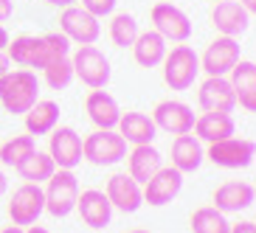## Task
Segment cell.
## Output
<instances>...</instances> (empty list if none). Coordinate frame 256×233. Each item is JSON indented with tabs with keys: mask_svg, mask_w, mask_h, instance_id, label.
I'll return each instance as SVG.
<instances>
[{
	"mask_svg": "<svg viewBox=\"0 0 256 233\" xmlns=\"http://www.w3.org/2000/svg\"><path fill=\"white\" fill-rule=\"evenodd\" d=\"M12 70V59L6 56V51H0V76H6Z\"/></svg>",
	"mask_w": 256,
	"mask_h": 233,
	"instance_id": "cell-36",
	"label": "cell"
},
{
	"mask_svg": "<svg viewBox=\"0 0 256 233\" xmlns=\"http://www.w3.org/2000/svg\"><path fill=\"white\" fill-rule=\"evenodd\" d=\"M214 3H220V0H214Z\"/></svg>",
	"mask_w": 256,
	"mask_h": 233,
	"instance_id": "cell-44",
	"label": "cell"
},
{
	"mask_svg": "<svg viewBox=\"0 0 256 233\" xmlns=\"http://www.w3.org/2000/svg\"><path fill=\"white\" fill-rule=\"evenodd\" d=\"M46 211V191L40 188V183H23L14 188V194L8 200V219L17 228L37 225V219Z\"/></svg>",
	"mask_w": 256,
	"mask_h": 233,
	"instance_id": "cell-6",
	"label": "cell"
},
{
	"mask_svg": "<svg viewBox=\"0 0 256 233\" xmlns=\"http://www.w3.org/2000/svg\"><path fill=\"white\" fill-rule=\"evenodd\" d=\"M110 39H113L116 48H132V42H136V37L141 34L138 31V20L130 11H118V14H113V20H110Z\"/></svg>",
	"mask_w": 256,
	"mask_h": 233,
	"instance_id": "cell-31",
	"label": "cell"
},
{
	"mask_svg": "<svg viewBox=\"0 0 256 233\" xmlns=\"http://www.w3.org/2000/svg\"><path fill=\"white\" fill-rule=\"evenodd\" d=\"M6 188H8V180H6V174H3V169H0V197L6 194Z\"/></svg>",
	"mask_w": 256,
	"mask_h": 233,
	"instance_id": "cell-41",
	"label": "cell"
},
{
	"mask_svg": "<svg viewBox=\"0 0 256 233\" xmlns=\"http://www.w3.org/2000/svg\"><path fill=\"white\" fill-rule=\"evenodd\" d=\"M164 82L169 90H188L200 73V56L192 45H174L164 56Z\"/></svg>",
	"mask_w": 256,
	"mask_h": 233,
	"instance_id": "cell-2",
	"label": "cell"
},
{
	"mask_svg": "<svg viewBox=\"0 0 256 233\" xmlns=\"http://www.w3.org/2000/svg\"><path fill=\"white\" fill-rule=\"evenodd\" d=\"M46 3H51V6H60V8H65V6H74L76 0H46Z\"/></svg>",
	"mask_w": 256,
	"mask_h": 233,
	"instance_id": "cell-40",
	"label": "cell"
},
{
	"mask_svg": "<svg viewBox=\"0 0 256 233\" xmlns=\"http://www.w3.org/2000/svg\"><path fill=\"white\" fill-rule=\"evenodd\" d=\"M23 121H26V132L28 135H37V138L48 135L60 124V104L51 101V98H37V104L23 115Z\"/></svg>",
	"mask_w": 256,
	"mask_h": 233,
	"instance_id": "cell-27",
	"label": "cell"
},
{
	"mask_svg": "<svg viewBox=\"0 0 256 233\" xmlns=\"http://www.w3.org/2000/svg\"><path fill=\"white\" fill-rule=\"evenodd\" d=\"M206 160V149H203V141H197L192 132L188 135H174L172 141V166L178 169L180 174H192L197 172Z\"/></svg>",
	"mask_w": 256,
	"mask_h": 233,
	"instance_id": "cell-24",
	"label": "cell"
},
{
	"mask_svg": "<svg viewBox=\"0 0 256 233\" xmlns=\"http://www.w3.org/2000/svg\"><path fill=\"white\" fill-rule=\"evenodd\" d=\"M40 98V82L34 70L17 68L0 76V104L12 115H26Z\"/></svg>",
	"mask_w": 256,
	"mask_h": 233,
	"instance_id": "cell-1",
	"label": "cell"
},
{
	"mask_svg": "<svg viewBox=\"0 0 256 233\" xmlns=\"http://www.w3.org/2000/svg\"><path fill=\"white\" fill-rule=\"evenodd\" d=\"M166 39L160 37L158 31H141L136 37V42H132V59H136L138 68H158L160 62H164L166 56Z\"/></svg>",
	"mask_w": 256,
	"mask_h": 233,
	"instance_id": "cell-25",
	"label": "cell"
},
{
	"mask_svg": "<svg viewBox=\"0 0 256 233\" xmlns=\"http://www.w3.org/2000/svg\"><path fill=\"white\" fill-rule=\"evenodd\" d=\"M197 104L203 113H234L236 96H234L231 79L228 76H208L197 90Z\"/></svg>",
	"mask_w": 256,
	"mask_h": 233,
	"instance_id": "cell-14",
	"label": "cell"
},
{
	"mask_svg": "<svg viewBox=\"0 0 256 233\" xmlns=\"http://www.w3.org/2000/svg\"><path fill=\"white\" fill-rule=\"evenodd\" d=\"M206 158L220 169H248L256 158V143L250 138H226V141L208 143Z\"/></svg>",
	"mask_w": 256,
	"mask_h": 233,
	"instance_id": "cell-7",
	"label": "cell"
},
{
	"mask_svg": "<svg viewBox=\"0 0 256 233\" xmlns=\"http://www.w3.org/2000/svg\"><path fill=\"white\" fill-rule=\"evenodd\" d=\"M14 172L20 174L26 183H46L48 177L56 172V163L51 160V155H48V152H40L37 149L34 155H28L23 163L17 166Z\"/></svg>",
	"mask_w": 256,
	"mask_h": 233,
	"instance_id": "cell-29",
	"label": "cell"
},
{
	"mask_svg": "<svg viewBox=\"0 0 256 233\" xmlns=\"http://www.w3.org/2000/svg\"><path fill=\"white\" fill-rule=\"evenodd\" d=\"M84 113L90 118V124L96 129H116L121 118V107L110 93L102 87V90H90L84 98Z\"/></svg>",
	"mask_w": 256,
	"mask_h": 233,
	"instance_id": "cell-19",
	"label": "cell"
},
{
	"mask_svg": "<svg viewBox=\"0 0 256 233\" xmlns=\"http://www.w3.org/2000/svg\"><path fill=\"white\" fill-rule=\"evenodd\" d=\"M48 155L56 169H70L82 163V135L74 127H54L48 132Z\"/></svg>",
	"mask_w": 256,
	"mask_h": 233,
	"instance_id": "cell-9",
	"label": "cell"
},
{
	"mask_svg": "<svg viewBox=\"0 0 256 233\" xmlns=\"http://www.w3.org/2000/svg\"><path fill=\"white\" fill-rule=\"evenodd\" d=\"M60 31L76 45H96V39L102 37V23L90 11H84L82 6H65L60 14Z\"/></svg>",
	"mask_w": 256,
	"mask_h": 233,
	"instance_id": "cell-8",
	"label": "cell"
},
{
	"mask_svg": "<svg viewBox=\"0 0 256 233\" xmlns=\"http://www.w3.org/2000/svg\"><path fill=\"white\" fill-rule=\"evenodd\" d=\"M242 6H245V11L248 14H256V0H240Z\"/></svg>",
	"mask_w": 256,
	"mask_h": 233,
	"instance_id": "cell-39",
	"label": "cell"
},
{
	"mask_svg": "<svg viewBox=\"0 0 256 233\" xmlns=\"http://www.w3.org/2000/svg\"><path fill=\"white\" fill-rule=\"evenodd\" d=\"M211 23L222 37H240L250 25V14L245 11L240 0H220L211 8Z\"/></svg>",
	"mask_w": 256,
	"mask_h": 233,
	"instance_id": "cell-17",
	"label": "cell"
},
{
	"mask_svg": "<svg viewBox=\"0 0 256 233\" xmlns=\"http://www.w3.org/2000/svg\"><path fill=\"white\" fill-rule=\"evenodd\" d=\"M14 14V0H0V23H6Z\"/></svg>",
	"mask_w": 256,
	"mask_h": 233,
	"instance_id": "cell-34",
	"label": "cell"
},
{
	"mask_svg": "<svg viewBox=\"0 0 256 233\" xmlns=\"http://www.w3.org/2000/svg\"><path fill=\"white\" fill-rule=\"evenodd\" d=\"M254 191H256V188H254Z\"/></svg>",
	"mask_w": 256,
	"mask_h": 233,
	"instance_id": "cell-45",
	"label": "cell"
},
{
	"mask_svg": "<svg viewBox=\"0 0 256 233\" xmlns=\"http://www.w3.org/2000/svg\"><path fill=\"white\" fill-rule=\"evenodd\" d=\"M127 233H150V231H144V228H132V231H127Z\"/></svg>",
	"mask_w": 256,
	"mask_h": 233,
	"instance_id": "cell-43",
	"label": "cell"
},
{
	"mask_svg": "<svg viewBox=\"0 0 256 233\" xmlns=\"http://www.w3.org/2000/svg\"><path fill=\"white\" fill-rule=\"evenodd\" d=\"M192 233H231V222L222 211H217L214 205H203L197 208L188 219Z\"/></svg>",
	"mask_w": 256,
	"mask_h": 233,
	"instance_id": "cell-28",
	"label": "cell"
},
{
	"mask_svg": "<svg viewBox=\"0 0 256 233\" xmlns=\"http://www.w3.org/2000/svg\"><path fill=\"white\" fill-rule=\"evenodd\" d=\"M152 121L155 127L169 132V135H188L194 129V110L186 104V101H178V98H166L160 101L155 110H152Z\"/></svg>",
	"mask_w": 256,
	"mask_h": 233,
	"instance_id": "cell-12",
	"label": "cell"
},
{
	"mask_svg": "<svg viewBox=\"0 0 256 233\" xmlns=\"http://www.w3.org/2000/svg\"><path fill=\"white\" fill-rule=\"evenodd\" d=\"M104 194H107V200H110V205H113L116 211H121V214H136L144 205L141 183H136L127 172L113 174L104 186Z\"/></svg>",
	"mask_w": 256,
	"mask_h": 233,
	"instance_id": "cell-16",
	"label": "cell"
},
{
	"mask_svg": "<svg viewBox=\"0 0 256 233\" xmlns=\"http://www.w3.org/2000/svg\"><path fill=\"white\" fill-rule=\"evenodd\" d=\"M116 3L118 0H79V6L84 8V11H90L93 17H107L116 11Z\"/></svg>",
	"mask_w": 256,
	"mask_h": 233,
	"instance_id": "cell-33",
	"label": "cell"
},
{
	"mask_svg": "<svg viewBox=\"0 0 256 233\" xmlns=\"http://www.w3.org/2000/svg\"><path fill=\"white\" fill-rule=\"evenodd\" d=\"M194 138L203 143H217L226 141L236 132V124H234L231 113H203L200 118L194 121Z\"/></svg>",
	"mask_w": 256,
	"mask_h": 233,
	"instance_id": "cell-26",
	"label": "cell"
},
{
	"mask_svg": "<svg viewBox=\"0 0 256 233\" xmlns=\"http://www.w3.org/2000/svg\"><path fill=\"white\" fill-rule=\"evenodd\" d=\"M46 211L51 217H68L70 211H76V200H79V180L70 169H56L46 180Z\"/></svg>",
	"mask_w": 256,
	"mask_h": 233,
	"instance_id": "cell-3",
	"label": "cell"
},
{
	"mask_svg": "<svg viewBox=\"0 0 256 233\" xmlns=\"http://www.w3.org/2000/svg\"><path fill=\"white\" fill-rule=\"evenodd\" d=\"M0 233H23V228H17V225H8V228H3Z\"/></svg>",
	"mask_w": 256,
	"mask_h": 233,
	"instance_id": "cell-42",
	"label": "cell"
},
{
	"mask_svg": "<svg viewBox=\"0 0 256 233\" xmlns=\"http://www.w3.org/2000/svg\"><path fill=\"white\" fill-rule=\"evenodd\" d=\"M23 233H51V231L42 225H28V228H23Z\"/></svg>",
	"mask_w": 256,
	"mask_h": 233,
	"instance_id": "cell-38",
	"label": "cell"
},
{
	"mask_svg": "<svg viewBox=\"0 0 256 233\" xmlns=\"http://www.w3.org/2000/svg\"><path fill=\"white\" fill-rule=\"evenodd\" d=\"M34 152H37L34 135H14V138H8L6 143H0V163L17 169V166L23 163L28 155H34Z\"/></svg>",
	"mask_w": 256,
	"mask_h": 233,
	"instance_id": "cell-30",
	"label": "cell"
},
{
	"mask_svg": "<svg viewBox=\"0 0 256 233\" xmlns=\"http://www.w3.org/2000/svg\"><path fill=\"white\" fill-rule=\"evenodd\" d=\"M116 132H118V135L124 138L127 143H132V146H144V143H152V141H155V135H158V127H155L152 115L130 110V113H121Z\"/></svg>",
	"mask_w": 256,
	"mask_h": 233,
	"instance_id": "cell-22",
	"label": "cell"
},
{
	"mask_svg": "<svg viewBox=\"0 0 256 233\" xmlns=\"http://www.w3.org/2000/svg\"><path fill=\"white\" fill-rule=\"evenodd\" d=\"M70 65H74V76L90 90H102L110 82V59L96 45H79L70 53Z\"/></svg>",
	"mask_w": 256,
	"mask_h": 233,
	"instance_id": "cell-4",
	"label": "cell"
},
{
	"mask_svg": "<svg viewBox=\"0 0 256 233\" xmlns=\"http://www.w3.org/2000/svg\"><path fill=\"white\" fill-rule=\"evenodd\" d=\"M256 200V191L250 183L245 180H228L222 183V186L214 191V197H211V203H214V208L222 211V214H240V211L250 208Z\"/></svg>",
	"mask_w": 256,
	"mask_h": 233,
	"instance_id": "cell-20",
	"label": "cell"
},
{
	"mask_svg": "<svg viewBox=\"0 0 256 233\" xmlns=\"http://www.w3.org/2000/svg\"><path fill=\"white\" fill-rule=\"evenodd\" d=\"M231 233H256V222H236V225H231Z\"/></svg>",
	"mask_w": 256,
	"mask_h": 233,
	"instance_id": "cell-35",
	"label": "cell"
},
{
	"mask_svg": "<svg viewBox=\"0 0 256 233\" xmlns=\"http://www.w3.org/2000/svg\"><path fill=\"white\" fill-rule=\"evenodd\" d=\"M8 39H12V37H8V31H6V25L0 23V51H6V45H8Z\"/></svg>",
	"mask_w": 256,
	"mask_h": 233,
	"instance_id": "cell-37",
	"label": "cell"
},
{
	"mask_svg": "<svg viewBox=\"0 0 256 233\" xmlns=\"http://www.w3.org/2000/svg\"><path fill=\"white\" fill-rule=\"evenodd\" d=\"M127 174L132 177L136 183H146L152 174H158L164 169V155H160L152 143H144V146H132L127 158Z\"/></svg>",
	"mask_w": 256,
	"mask_h": 233,
	"instance_id": "cell-23",
	"label": "cell"
},
{
	"mask_svg": "<svg viewBox=\"0 0 256 233\" xmlns=\"http://www.w3.org/2000/svg\"><path fill=\"white\" fill-rule=\"evenodd\" d=\"M42 79L51 90H65L70 82H74V65H70V56H56L42 68Z\"/></svg>",
	"mask_w": 256,
	"mask_h": 233,
	"instance_id": "cell-32",
	"label": "cell"
},
{
	"mask_svg": "<svg viewBox=\"0 0 256 233\" xmlns=\"http://www.w3.org/2000/svg\"><path fill=\"white\" fill-rule=\"evenodd\" d=\"M228 79H231L236 104L242 110H248V113H256V62L240 59L228 73Z\"/></svg>",
	"mask_w": 256,
	"mask_h": 233,
	"instance_id": "cell-21",
	"label": "cell"
},
{
	"mask_svg": "<svg viewBox=\"0 0 256 233\" xmlns=\"http://www.w3.org/2000/svg\"><path fill=\"white\" fill-rule=\"evenodd\" d=\"M183 188V174L174 169V166H164L158 174H152L150 180L141 186L144 191V203L152 205V208H160V205H169L174 197L180 194Z\"/></svg>",
	"mask_w": 256,
	"mask_h": 233,
	"instance_id": "cell-13",
	"label": "cell"
},
{
	"mask_svg": "<svg viewBox=\"0 0 256 233\" xmlns=\"http://www.w3.org/2000/svg\"><path fill=\"white\" fill-rule=\"evenodd\" d=\"M76 211L88 228L93 231H102V228L110 225L113 219V205L107 200L104 191H96V188H88V191H79V200H76Z\"/></svg>",
	"mask_w": 256,
	"mask_h": 233,
	"instance_id": "cell-18",
	"label": "cell"
},
{
	"mask_svg": "<svg viewBox=\"0 0 256 233\" xmlns=\"http://www.w3.org/2000/svg\"><path fill=\"white\" fill-rule=\"evenodd\" d=\"M152 25L166 42H186L192 37V20L174 3H155L152 6Z\"/></svg>",
	"mask_w": 256,
	"mask_h": 233,
	"instance_id": "cell-11",
	"label": "cell"
},
{
	"mask_svg": "<svg viewBox=\"0 0 256 233\" xmlns=\"http://www.w3.org/2000/svg\"><path fill=\"white\" fill-rule=\"evenodd\" d=\"M82 158L93 166H113L127 158V141L116 129H96L82 141Z\"/></svg>",
	"mask_w": 256,
	"mask_h": 233,
	"instance_id": "cell-5",
	"label": "cell"
},
{
	"mask_svg": "<svg viewBox=\"0 0 256 233\" xmlns=\"http://www.w3.org/2000/svg\"><path fill=\"white\" fill-rule=\"evenodd\" d=\"M6 56L14 65H20V68L26 70H42L48 65V45H46V39L42 37H31V34H20V37L14 39H8V45H6Z\"/></svg>",
	"mask_w": 256,
	"mask_h": 233,
	"instance_id": "cell-15",
	"label": "cell"
},
{
	"mask_svg": "<svg viewBox=\"0 0 256 233\" xmlns=\"http://www.w3.org/2000/svg\"><path fill=\"white\" fill-rule=\"evenodd\" d=\"M240 42L236 37H222L211 39L206 45L203 56H200V70H206V76H228L234 70V65L240 62Z\"/></svg>",
	"mask_w": 256,
	"mask_h": 233,
	"instance_id": "cell-10",
	"label": "cell"
}]
</instances>
